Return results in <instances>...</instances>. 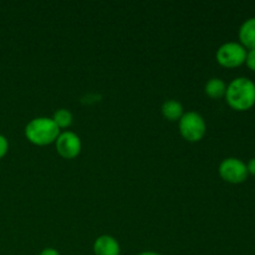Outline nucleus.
Returning <instances> with one entry per match:
<instances>
[{
    "label": "nucleus",
    "instance_id": "obj_15",
    "mask_svg": "<svg viewBox=\"0 0 255 255\" xmlns=\"http://www.w3.org/2000/svg\"><path fill=\"white\" fill-rule=\"evenodd\" d=\"M40 255H60V253L54 248H45Z\"/></svg>",
    "mask_w": 255,
    "mask_h": 255
},
{
    "label": "nucleus",
    "instance_id": "obj_7",
    "mask_svg": "<svg viewBox=\"0 0 255 255\" xmlns=\"http://www.w3.org/2000/svg\"><path fill=\"white\" fill-rule=\"evenodd\" d=\"M95 255H120L121 247L117 239L112 236H100L94 242Z\"/></svg>",
    "mask_w": 255,
    "mask_h": 255
},
{
    "label": "nucleus",
    "instance_id": "obj_2",
    "mask_svg": "<svg viewBox=\"0 0 255 255\" xmlns=\"http://www.w3.org/2000/svg\"><path fill=\"white\" fill-rule=\"evenodd\" d=\"M25 137L35 146L54 143L61 133L59 127L50 117H35L25 126Z\"/></svg>",
    "mask_w": 255,
    "mask_h": 255
},
{
    "label": "nucleus",
    "instance_id": "obj_1",
    "mask_svg": "<svg viewBox=\"0 0 255 255\" xmlns=\"http://www.w3.org/2000/svg\"><path fill=\"white\" fill-rule=\"evenodd\" d=\"M224 97L236 111H248L255 105V84L248 77H237L227 85Z\"/></svg>",
    "mask_w": 255,
    "mask_h": 255
},
{
    "label": "nucleus",
    "instance_id": "obj_4",
    "mask_svg": "<svg viewBox=\"0 0 255 255\" xmlns=\"http://www.w3.org/2000/svg\"><path fill=\"white\" fill-rule=\"evenodd\" d=\"M248 50L241 42L229 41L221 45L216 52V59L221 66L227 69H236L246 62Z\"/></svg>",
    "mask_w": 255,
    "mask_h": 255
},
{
    "label": "nucleus",
    "instance_id": "obj_3",
    "mask_svg": "<svg viewBox=\"0 0 255 255\" xmlns=\"http://www.w3.org/2000/svg\"><path fill=\"white\" fill-rule=\"evenodd\" d=\"M178 127L182 137L188 142H198L206 136V120L196 111L184 112L178 121Z\"/></svg>",
    "mask_w": 255,
    "mask_h": 255
},
{
    "label": "nucleus",
    "instance_id": "obj_16",
    "mask_svg": "<svg viewBox=\"0 0 255 255\" xmlns=\"http://www.w3.org/2000/svg\"><path fill=\"white\" fill-rule=\"evenodd\" d=\"M138 255H161V254L156 253V252H151V251H147V252H142V253H139Z\"/></svg>",
    "mask_w": 255,
    "mask_h": 255
},
{
    "label": "nucleus",
    "instance_id": "obj_14",
    "mask_svg": "<svg viewBox=\"0 0 255 255\" xmlns=\"http://www.w3.org/2000/svg\"><path fill=\"white\" fill-rule=\"evenodd\" d=\"M247 168H248V173L255 177V157L248 162V164H247Z\"/></svg>",
    "mask_w": 255,
    "mask_h": 255
},
{
    "label": "nucleus",
    "instance_id": "obj_5",
    "mask_svg": "<svg viewBox=\"0 0 255 255\" xmlns=\"http://www.w3.org/2000/svg\"><path fill=\"white\" fill-rule=\"evenodd\" d=\"M219 176L222 179L232 184L243 183L248 178V168L242 159L236 157H228L219 164Z\"/></svg>",
    "mask_w": 255,
    "mask_h": 255
},
{
    "label": "nucleus",
    "instance_id": "obj_13",
    "mask_svg": "<svg viewBox=\"0 0 255 255\" xmlns=\"http://www.w3.org/2000/svg\"><path fill=\"white\" fill-rule=\"evenodd\" d=\"M9 151V141L4 134L0 133V159L5 156Z\"/></svg>",
    "mask_w": 255,
    "mask_h": 255
},
{
    "label": "nucleus",
    "instance_id": "obj_6",
    "mask_svg": "<svg viewBox=\"0 0 255 255\" xmlns=\"http://www.w3.org/2000/svg\"><path fill=\"white\" fill-rule=\"evenodd\" d=\"M56 151L62 158L72 159L76 158L82 149L81 138L72 131H64L59 134L55 141Z\"/></svg>",
    "mask_w": 255,
    "mask_h": 255
},
{
    "label": "nucleus",
    "instance_id": "obj_8",
    "mask_svg": "<svg viewBox=\"0 0 255 255\" xmlns=\"http://www.w3.org/2000/svg\"><path fill=\"white\" fill-rule=\"evenodd\" d=\"M239 41L247 50L255 49V17H249L239 29Z\"/></svg>",
    "mask_w": 255,
    "mask_h": 255
},
{
    "label": "nucleus",
    "instance_id": "obj_10",
    "mask_svg": "<svg viewBox=\"0 0 255 255\" xmlns=\"http://www.w3.org/2000/svg\"><path fill=\"white\" fill-rule=\"evenodd\" d=\"M227 91V84L219 77H212L211 80H208V82L204 86V92L207 94V96H209L211 99L218 100L224 97Z\"/></svg>",
    "mask_w": 255,
    "mask_h": 255
},
{
    "label": "nucleus",
    "instance_id": "obj_12",
    "mask_svg": "<svg viewBox=\"0 0 255 255\" xmlns=\"http://www.w3.org/2000/svg\"><path fill=\"white\" fill-rule=\"evenodd\" d=\"M244 64H246L252 71H255V49L248 50V51H247V57Z\"/></svg>",
    "mask_w": 255,
    "mask_h": 255
},
{
    "label": "nucleus",
    "instance_id": "obj_9",
    "mask_svg": "<svg viewBox=\"0 0 255 255\" xmlns=\"http://www.w3.org/2000/svg\"><path fill=\"white\" fill-rule=\"evenodd\" d=\"M162 115L166 120L171 122H176L181 120V117L184 115L183 106L177 100H167L162 105Z\"/></svg>",
    "mask_w": 255,
    "mask_h": 255
},
{
    "label": "nucleus",
    "instance_id": "obj_11",
    "mask_svg": "<svg viewBox=\"0 0 255 255\" xmlns=\"http://www.w3.org/2000/svg\"><path fill=\"white\" fill-rule=\"evenodd\" d=\"M51 119L60 129L69 128L72 125V121H74V116H72L71 111L66 109H60L55 111L54 116Z\"/></svg>",
    "mask_w": 255,
    "mask_h": 255
}]
</instances>
